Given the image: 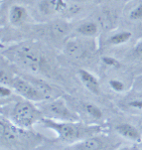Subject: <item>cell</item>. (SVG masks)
Listing matches in <instances>:
<instances>
[{
    "label": "cell",
    "mask_w": 142,
    "mask_h": 150,
    "mask_svg": "<svg viewBox=\"0 0 142 150\" xmlns=\"http://www.w3.org/2000/svg\"><path fill=\"white\" fill-rule=\"evenodd\" d=\"M40 123L44 127L55 131L60 141L71 145L103 131L100 125L85 124L80 121H56L44 117Z\"/></svg>",
    "instance_id": "6da1fadb"
},
{
    "label": "cell",
    "mask_w": 142,
    "mask_h": 150,
    "mask_svg": "<svg viewBox=\"0 0 142 150\" xmlns=\"http://www.w3.org/2000/svg\"><path fill=\"white\" fill-rule=\"evenodd\" d=\"M44 118L41 109L34 105L30 100H20L16 103L10 113L9 119L17 127L28 130Z\"/></svg>",
    "instance_id": "7a4b0ae2"
},
{
    "label": "cell",
    "mask_w": 142,
    "mask_h": 150,
    "mask_svg": "<svg viewBox=\"0 0 142 150\" xmlns=\"http://www.w3.org/2000/svg\"><path fill=\"white\" fill-rule=\"evenodd\" d=\"M44 117L56 121H78V115L71 109L63 98H57L40 105Z\"/></svg>",
    "instance_id": "3957f363"
},
{
    "label": "cell",
    "mask_w": 142,
    "mask_h": 150,
    "mask_svg": "<svg viewBox=\"0 0 142 150\" xmlns=\"http://www.w3.org/2000/svg\"><path fill=\"white\" fill-rule=\"evenodd\" d=\"M118 145L112 138L100 133L73 144L71 148L73 150H114Z\"/></svg>",
    "instance_id": "277c9868"
},
{
    "label": "cell",
    "mask_w": 142,
    "mask_h": 150,
    "mask_svg": "<svg viewBox=\"0 0 142 150\" xmlns=\"http://www.w3.org/2000/svg\"><path fill=\"white\" fill-rule=\"evenodd\" d=\"M12 88L18 95L23 96L25 100L30 101H43L48 100L40 91H38L34 86L32 85L27 79L23 78H14L12 83Z\"/></svg>",
    "instance_id": "5b68a950"
},
{
    "label": "cell",
    "mask_w": 142,
    "mask_h": 150,
    "mask_svg": "<svg viewBox=\"0 0 142 150\" xmlns=\"http://www.w3.org/2000/svg\"><path fill=\"white\" fill-rule=\"evenodd\" d=\"M18 59L24 68L32 72H39L43 66L42 58L28 47H23L18 51Z\"/></svg>",
    "instance_id": "8992f818"
},
{
    "label": "cell",
    "mask_w": 142,
    "mask_h": 150,
    "mask_svg": "<svg viewBox=\"0 0 142 150\" xmlns=\"http://www.w3.org/2000/svg\"><path fill=\"white\" fill-rule=\"evenodd\" d=\"M0 130H1V142L2 144H13L19 138L20 133L24 130L17 127L14 123L10 121L9 118L1 117L0 121Z\"/></svg>",
    "instance_id": "52a82bcc"
},
{
    "label": "cell",
    "mask_w": 142,
    "mask_h": 150,
    "mask_svg": "<svg viewBox=\"0 0 142 150\" xmlns=\"http://www.w3.org/2000/svg\"><path fill=\"white\" fill-rule=\"evenodd\" d=\"M114 130L119 136L126 139V140L135 142V143H139L142 140V135L140 130L136 126H134L130 123L121 122L116 124Z\"/></svg>",
    "instance_id": "ba28073f"
},
{
    "label": "cell",
    "mask_w": 142,
    "mask_h": 150,
    "mask_svg": "<svg viewBox=\"0 0 142 150\" xmlns=\"http://www.w3.org/2000/svg\"><path fill=\"white\" fill-rule=\"evenodd\" d=\"M78 76L83 83V86L88 88L90 93H95V95H98L100 91V82L93 74L85 70H80L78 71Z\"/></svg>",
    "instance_id": "9c48e42d"
},
{
    "label": "cell",
    "mask_w": 142,
    "mask_h": 150,
    "mask_svg": "<svg viewBox=\"0 0 142 150\" xmlns=\"http://www.w3.org/2000/svg\"><path fill=\"white\" fill-rule=\"evenodd\" d=\"M9 17H10V22L13 25H16V26L21 25L27 17L26 10H25L24 7L19 6V5H15L10 10Z\"/></svg>",
    "instance_id": "30bf717a"
},
{
    "label": "cell",
    "mask_w": 142,
    "mask_h": 150,
    "mask_svg": "<svg viewBox=\"0 0 142 150\" xmlns=\"http://www.w3.org/2000/svg\"><path fill=\"white\" fill-rule=\"evenodd\" d=\"M27 80L29 81L38 91H40L45 96H47L48 98H50L51 96H52L54 90H53V88L49 83H47L46 82H44V81H42V80H37V79H33V78L27 79Z\"/></svg>",
    "instance_id": "8fae6325"
},
{
    "label": "cell",
    "mask_w": 142,
    "mask_h": 150,
    "mask_svg": "<svg viewBox=\"0 0 142 150\" xmlns=\"http://www.w3.org/2000/svg\"><path fill=\"white\" fill-rule=\"evenodd\" d=\"M82 106H83V110L87 114H88L90 117L95 118L96 120H100V119L102 118V111L95 105L90 103H82Z\"/></svg>",
    "instance_id": "7c38bea8"
},
{
    "label": "cell",
    "mask_w": 142,
    "mask_h": 150,
    "mask_svg": "<svg viewBox=\"0 0 142 150\" xmlns=\"http://www.w3.org/2000/svg\"><path fill=\"white\" fill-rule=\"evenodd\" d=\"M78 32L83 36H93L97 32V26L93 22H88L78 28Z\"/></svg>",
    "instance_id": "4fadbf2b"
},
{
    "label": "cell",
    "mask_w": 142,
    "mask_h": 150,
    "mask_svg": "<svg viewBox=\"0 0 142 150\" xmlns=\"http://www.w3.org/2000/svg\"><path fill=\"white\" fill-rule=\"evenodd\" d=\"M130 38H131V33L124 31V32H120V33H118V34H114L113 36H111L110 39V44H112V45H121L127 42Z\"/></svg>",
    "instance_id": "5bb4252c"
},
{
    "label": "cell",
    "mask_w": 142,
    "mask_h": 150,
    "mask_svg": "<svg viewBox=\"0 0 142 150\" xmlns=\"http://www.w3.org/2000/svg\"><path fill=\"white\" fill-rule=\"evenodd\" d=\"M68 52L72 56H80L82 54V47L78 43H69V45H68Z\"/></svg>",
    "instance_id": "9a60e30c"
},
{
    "label": "cell",
    "mask_w": 142,
    "mask_h": 150,
    "mask_svg": "<svg viewBox=\"0 0 142 150\" xmlns=\"http://www.w3.org/2000/svg\"><path fill=\"white\" fill-rule=\"evenodd\" d=\"M110 86L113 91H118V93L124 91V88H125L124 83L122 82H120V81H118V80H110Z\"/></svg>",
    "instance_id": "2e32d148"
},
{
    "label": "cell",
    "mask_w": 142,
    "mask_h": 150,
    "mask_svg": "<svg viewBox=\"0 0 142 150\" xmlns=\"http://www.w3.org/2000/svg\"><path fill=\"white\" fill-rule=\"evenodd\" d=\"M129 17L132 20H139L142 19V4H139L136 6L129 14Z\"/></svg>",
    "instance_id": "e0dca14e"
},
{
    "label": "cell",
    "mask_w": 142,
    "mask_h": 150,
    "mask_svg": "<svg viewBox=\"0 0 142 150\" xmlns=\"http://www.w3.org/2000/svg\"><path fill=\"white\" fill-rule=\"evenodd\" d=\"M103 63L107 66H110V67H114V68H118L119 67V62L117 60H115L114 58L112 57H105L102 59Z\"/></svg>",
    "instance_id": "ac0fdd59"
},
{
    "label": "cell",
    "mask_w": 142,
    "mask_h": 150,
    "mask_svg": "<svg viewBox=\"0 0 142 150\" xmlns=\"http://www.w3.org/2000/svg\"><path fill=\"white\" fill-rule=\"evenodd\" d=\"M11 95H12V91L10 90L7 86L2 85L1 86H0V96H1L2 98H8V96H10Z\"/></svg>",
    "instance_id": "d6986e66"
},
{
    "label": "cell",
    "mask_w": 142,
    "mask_h": 150,
    "mask_svg": "<svg viewBox=\"0 0 142 150\" xmlns=\"http://www.w3.org/2000/svg\"><path fill=\"white\" fill-rule=\"evenodd\" d=\"M128 105L130 108H136V109H142V100H133V101H130L128 103Z\"/></svg>",
    "instance_id": "ffe728a7"
},
{
    "label": "cell",
    "mask_w": 142,
    "mask_h": 150,
    "mask_svg": "<svg viewBox=\"0 0 142 150\" xmlns=\"http://www.w3.org/2000/svg\"><path fill=\"white\" fill-rule=\"evenodd\" d=\"M134 53L136 55L139 56V57H142V42H140L139 44L135 47V50H134Z\"/></svg>",
    "instance_id": "44dd1931"
},
{
    "label": "cell",
    "mask_w": 142,
    "mask_h": 150,
    "mask_svg": "<svg viewBox=\"0 0 142 150\" xmlns=\"http://www.w3.org/2000/svg\"><path fill=\"white\" fill-rule=\"evenodd\" d=\"M116 150H139V148L137 146H125V147H121L119 149Z\"/></svg>",
    "instance_id": "7402d4cb"
},
{
    "label": "cell",
    "mask_w": 142,
    "mask_h": 150,
    "mask_svg": "<svg viewBox=\"0 0 142 150\" xmlns=\"http://www.w3.org/2000/svg\"><path fill=\"white\" fill-rule=\"evenodd\" d=\"M76 1H80V2H85V1H90V0H76Z\"/></svg>",
    "instance_id": "603a6c76"
}]
</instances>
